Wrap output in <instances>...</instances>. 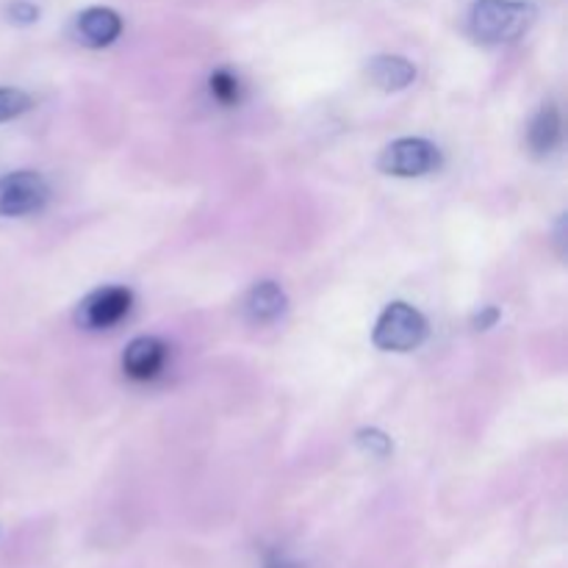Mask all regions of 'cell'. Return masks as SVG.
Returning <instances> with one entry per match:
<instances>
[{
	"label": "cell",
	"mask_w": 568,
	"mask_h": 568,
	"mask_svg": "<svg viewBox=\"0 0 568 568\" xmlns=\"http://www.w3.org/2000/svg\"><path fill=\"white\" fill-rule=\"evenodd\" d=\"M536 20V9L525 0H477L471 6L469 28L486 44L514 42Z\"/></svg>",
	"instance_id": "obj_1"
},
{
	"label": "cell",
	"mask_w": 568,
	"mask_h": 568,
	"mask_svg": "<svg viewBox=\"0 0 568 568\" xmlns=\"http://www.w3.org/2000/svg\"><path fill=\"white\" fill-rule=\"evenodd\" d=\"M427 338V320L408 303H392L377 316L372 342L383 353H410Z\"/></svg>",
	"instance_id": "obj_2"
},
{
	"label": "cell",
	"mask_w": 568,
	"mask_h": 568,
	"mask_svg": "<svg viewBox=\"0 0 568 568\" xmlns=\"http://www.w3.org/2000/svg\"><path fill=\"white\" fill-rule=\"evenodd\" d=\"M381 172L394 178H422L442 166V150L427 139H397L377 159Z\"/></svg>",
	"instance_id": "obj_3"
},
{
	"label": "cell",
	"mask_w": 568,
	"mask_h": 568,
	"mask_svg": "<svg viewBox=\"0 0 568 568\" xmlns=\"http://www.w3.org/2000/svg\"><path fill=\"white\" fill-rule=\"evenodd\" d=\"M50 186L39 172L20 170L0 178V216H28L44 209Z\"/></svg>",
	"instance_id": "obj_4"
},
{
	"label": "cell",
	"mask_w": 568,
	"mask_h": 568,
	"mask_svg": "<svg viewBox=\"0 0 568 568\" xmlns=\"http://www.w3.org/2000/svg\"><path fill=\"white\" fill-rule=\"evenodd\" d=\"M133 294L125 286H103L89 294L78 308V322L89 331H109L131 314Z\"/></svg>",
	"instance_id": "obj_5"
},
{
	"label": "cell",
	"mask_w": 568,
	"mask_h": 568,
	"mask_svg": "<svg viewBox=\"0 0 568 568\" xmlns=\"http://www.w3.org/2000/svg\"><path fill=\"white\" fill-rule=\"evenodd\" d=\"M170 358V349L161 338L155 336H139L128 344L125 355H122V369L133 381H153L161 375V369L166 366Z\"/></svg>",
	"instance_id": "obj_6"
},
{
	"label": "cell",
	"mask_w": 568,
	"mask_h": 568,
	"mask_svg": "<svg viewBox=\"0 0 568 568\" xmlns=\"http://www.w3.org/2000/svg\"><path fill=\"white\" fill-rule=\"evenodd\" d=\"M120 33H122L120 14L105 9V6L87 9L83 14H78L75 20V37L78 42H83L87 48H109L111 42H116Z\"/></svg>",
	"instance_id": "obj_7"
},
{
	"label": "cell",
	"mask_w": 568,
	"mask_h": 568,
	"mask_svg": "<svg viewBox=\"0 0 568 568\" xmlns=\"http://www.w3.org/2000/svg\"><path fill=\"white\" fill-rule=\"evenodd\" d=\"M286 303V292L275 281H261L250 288L247 300H244V314L255 325H266V322H275L277 316H283Z\"/></svg>",
	"instance_id": "obj_8"
},
{
	"label": "cell",
	"mask_w": 568,
	"mask_h": 568,
	"mask_svg": "<svg viewBox=\"0 0 568 568\" xmlns=\"http://www.w3.org/2000/svg\"><path fill=\"white\" fill-rule=\"evenodd\" d=\"M366 75L383 92H399L414 83L416 67L405 55H375L366 67Z\"/></svg>",
	"instance_id": "obj_9"
},
{
	"label": "cell",
	"mask_w": 568,
	"mask_h": 568,
	"mask_svg": "<svg viewBox=\"0 0 568 568\" xmlns=\"http://www.w3.org/2000/svg\"><path fill=\"white\" fill-rule=\"evenodd\" d=\"M560 133H564V125H560V114L555 105H544L530 122V131H527V142L536 150L538 155L552 153L560 144Z\"/></svg>",
	"instance_id": "obj_10"
},
{
	"label": "cell",
	"mask_w": 568,
	"mask_h": 568,
	"mask_svg": "<svg viewBox=\"0 0 568 568\" xmlns=\"http://www.w3.org/2000/svg\"><path fill=\"white\" fill-rule=\"evenodd\" d=\"M211 94H214L216 103L233 105L242 98V83H239V78L231 70H216L211 75Z\"/></svg>",
	"instance_id": "obj_11"
},
{
	"label": "cell",
	"mask_w": 568,
	"mask_h": 568,
	"mask_svg": "<svg viewBox=\"0 0 568 568\" xmlns=\"http://www.w3.org/2000/svg\"><path fill=\"white\" fill-rule=\"evenodd\" d=\"M31 109V98L22 89H0V122H9L14 116L26 114Z\"/></svg>",
	"instance_id": "obj_12"
},
{
	"label": "cell",
	"mask_w": 568,
	"mask_h": 568,
	"mask_svg": "<svg viewBox=\"0 0 568 568\" xmlns=\"http://www.w3.org/2000/svg\"><path fill=\"white\" fill-rule=\"evenodd\" d=\"M358 447L364 449V453L375 455V458H386V455L392 453V438L381 430H361Z\"/></svg>",
	"instance_id": "obj_13"
},
{
	"label": "cell",
	"mask_w": 568,
	"mask_h": 568,
	"mask_svg": "<svg viewBox=\"0 0 568 568\" xmlns=\"http://www.w3.org/2000/svg\"><path fill=\"white\" fill-rule=\"evenodd\" d=\"M9 17L20 26H28V22H37L39 9L33 3H26V0H17V3L9 6Z\"/></svg>",
	"instance_id": "obj_14"
},
{
	"label": "cell",
	"mask_w": 568,
	"mask_h": 568,
	"mask_svg": "<svg viewBox=\"0 0 568 568\" xmlns=\"http://www.w3.org/2000/svg\"><path fill=\"white\" fill-rule=\"evenodd\" d=\"M497 320H499V308L488 305V308H483L480 314L475 316V327H477V331H488V327L497 325Z\"/></svg>",
	"instance_id": "obj_15"
}]
</instances>
